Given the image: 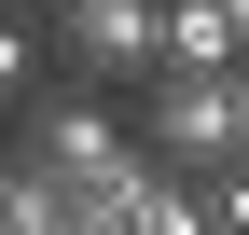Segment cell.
Returning <instances> with one entry per match:
<instances>
[{
  "instance_id": "5b68a950",
  "label": "cell",
  "mask_w": 249,
  "mask_h": 235,
  "mask_svg": "<svg viewBox=\"0 0 249 235\" xmlns=\"http://www.w3.org/2000/svg\"><path fill=\"white\" fill-rule=\"evenodd\" d=\"M208 235H249V152L208 166Z\"/></svg>"
},
{
  "instance_id": "277c9868",
  "label": "cell",
  "mask_w": 249,
  "mask_h": 235,
  "mask_svg": "<svg viewBox=\"0 0 249 235\" xmlns=\"http://www.w3.org/2000/svg\"><path fill=\"white\" fill-rule=\"evenodd\" d=\"M166 55L180 69H235L249 55V0H166Z\"/></svg>"
},
{
  "instance_id": "52a82bcc",
  "label": "cell",
  "mask_w": 249,
  "mask_h": 235,
  "mask_svg": "<svg viewBox=\"0 0 249 235\" xmlns=\"http://www.w3.org/2000/svg\"><path fill=\"white\" fill-rule=\"evenodd\" d=\"M222 83H235V138H249V55H235V69H222Z\"/></svg>"
},
{
  "instance_id": "8992f818",
  "label": "cell",
  "mask_w": 249,
  "mask_h": 235,
  "mask_svg": "<svg viewBox=\"0 0 249 235\" xmlns=\"http://www.w3.org/2000/svg\"><path fill=\"white\" fill-rule=\"evenodd\" d=\"M28 83H42V42H28V28H14V14H0V111H14V97H28Z\"/></svg>"
},
{
  "instance_id": "7a4b0ae2",
  "label": "cell",
  "mask_w": 249,
  "mask_h": 235,
  "mask_svg": "<svg viewBox=\"0 0 249 235\" xmlns=\"http://www.w3.org/2000/svg\"><path fill=\"white\" fill-rule=\"evenodd\" d=\"M124 125H139L152 166H194V180H208L222 152H249V138H235V83H222V69H180V55L139 69V111H124Z\"/></svg>"
},
{
  "instance_id": "6da1fadb",
  "label": "cell",
  "mask_w": 249,
  "mask_h": 235,
  "mask_svg": "<svg viewBox=\"0 0 249 235\" xmlns=\"http://www.w3.org/2000/svg\"><path fill=\"white\" fill-rule=\"evenodd\" d=\"M0 125H14V166H28V180H55L70 208H83V194H111L124 166H139V125L111 111V83H28Z\"/></svg>"
},
{
  "instance_id": "3957f363",
  "label": "cell",
  "mask_w": 249,
  "mask_h": 235,
  "mask_svg": "<svg viewBox=\"0 0 249 235\" xmlns=\"http://www.w3.org/2000/svg\"><path fill=\"white\" fill-rule=\"evenodd\" d=\"M42 42L70 83H139L166 55V0H42Z\"/></svg>"
}]
</instances>
